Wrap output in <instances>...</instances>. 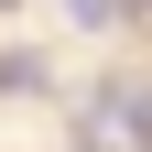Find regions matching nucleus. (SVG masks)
Wrapping results in <instances>:
<instances>
[{"label":"nucleus","mask_w":152,"mask_h":152,"mask_svg":"<svg viewBox=\"0 0 152 152\" xmlns=\"http://www.w3.org/2000/svg\"><path fill=\"white\" fill-rule=\"evenodd\" d=\"M65 11H76V22H87V33H98V22H109V11H120V0H65Z\"/></svg>","instance_id":"1"}]
</instances>
